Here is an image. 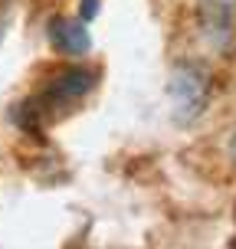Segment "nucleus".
I'll return each instance as SVG.
<instances>
[{
    "label": "nucleus",
    "instance_id": "obj_1",
    "mask_svg": "<svg viewBox=\"0 0 236 249\" xmlns=\"http://www.w3.org/2000/svg\"><path fill=\"white\" fill-rule=\"evenodd\" d=\"M171 102H174L177 122H194L207 102V82L197 69H177L171 75Z\"/></svg>",
    "mask_w": 236,
    "mask_h": 249
},
{
    "label": "nucleus",
    "instance_id": "obj_2",
    "mask_svg": "<svg viewBox=\"0 0 236 249\" xmlns=\"http://www.w3.org/2000/svg\"><path fill=\"white\" fill-rule=\"evenodd\" d=\"M236 23V0H200V26L213 46H226Z\"/></svg>",
    "mask_w": 236,
    "mask_h": 249
},
{
    "label": "nucleus",
    "instance_id": "obj_3",
    "mask_svg": "<svg viewBox=\"0 0 236 249\" xmlns=\"http://www.w3.org/2000/svg\"><path fill=\"white\" fill-rule=\"evenodd\" d=\"M50 39L53 46L69 56H86L92 39H89V30H86V20H53L50 26Z\"/></svg>",
    "mask_w": 236,
    "mask_h": 249
},
{
    "label": "nucleus",
    "instance_id": "obj_4",
    "mask_svg": "<svg viewBox=\"0 0 236 249\" xmlns=\"http://www.w3.org/2000/svg\"><path fill=\"white\" fill-rule=\"evenodd\" d=\"M92 86H95V75L89 72V69H69V72H62L59 79L53 82V89L46 92V102H50V105L75 102V99H82Z\"/></svg>",
    "mask_w": 236,
    "mask_h": 249
},
{
    "label": "nucleus",
    "instance_id": "obj_5",
    "mask_svg": "<svg viewBox=\"0 0 236 249\" xmlns=\"http://www.w3.org/2000/svg\"><path fill=\"white\" fill-rule=\"evenodd\" d=\"M95 10H99V7H95V0H86V10H82V20H92V17H95Z\"/></svg>",
    "mask_w": 236,
    "mask_h": 249
}]
</instances>
